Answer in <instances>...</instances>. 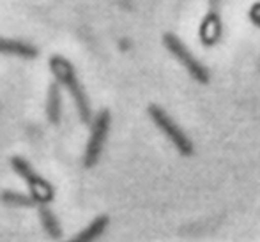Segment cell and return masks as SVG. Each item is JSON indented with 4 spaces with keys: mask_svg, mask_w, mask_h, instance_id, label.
I'll return each instance as SVG.
<instances>
[{
    "mask_svg": "<svg viewBox=\"0 0 260 242\" xmlns=\"http://www.w3.org/2000/svg\"><path fill=\"white\" fill-rule=\"evenodd\" d=\"M50 69H52L58 85H62L69 92V96H71L73 102L76 106L80 120L83 124L92 122V108H90L89 96H87L82 82L78 80L75 65L62 55H52L50 57Z\"/></svg>",
    "mask_w": 260,
    "mask_h": 242,
    "instance_id": "1",
    "label": "cell"
},
{
    "mask_svg": "<svg viewBox=\"0 0 260 242\" xmlns=\"http://www.w3.org/2000/svg\"><path fill=\"white\" fill-rule=\"evenodd\" d=\"M11 168H13V170L16 171V175H20L25 181V184L30 188V193L28 194L34 196L38 205H46L48 201L53 200V196H55L53 186L50 184L45 177H41L27 159H23V157H20V156H13L11 157Z\"/></svg>",
    "mask_w": 260,
    "mask_h": 242,
    "instance_id": "2",
    "label": "cell"
},
{
    "mask_svg": "<svg viewBox=\"0 0 260 242\" xmlns=\"http://www.w3.org/2000/svg\"><path fill=\"white\" fill-rule=\"evenodd\" d=\"M110 124H112V115L108 110H101L96 117H92L90 122V134L85 145V154H83V166L92 168L98 164L101 154H103L106 138H108Z\"/></svg>",
    "mask_w": 260,
    "mask_h": 242,
    "instance_id": "3",
    "label": "cell"
},
{
    "mask_svg": "<svg viewBox=\"0 0 260 242\" xmlns=\"http://www.w3.org/2000/svg\"><path fill=\"white\" fill-rule=\"evenodd\" d=\"M149 117L152 119V122L159 127V131L174 144L175 149L182 154V156H191L193 154V145L189 142V138L184 134V131L172 120V117L165 112L163 108H159L157 105H151L147 108Z\"/></svg>",
    "mask_w": 260,
    "mask_h": 242,
    "instance_id": "4",
    "label": "cell"
},
{
    "mask_svg": "<svg viewBox=\"0 0 260 242\" xmlns=\"http://www.w3.org/2000/svg\"><path fill=\"white\" fill-rule=\"evenodd\" d=\"M163 43L167 46V50L181 62L182 65L186 67V71L191 75L193 80H197L199 83H207L209 82V73L207 69L193 57V53L184 46V43L174 34H165L163 36Z\"/></svg>",
    "mask_w": 260,
    "mask_h": 242,
    "instance_id": "5",
    "label": "cell"
},
{
    "mask_svg": "<svg viewBox=\"0 0 260 242\" xmlns=\"http://www.w3.org/2000/svg\"><path fill=\"white\" fill-rule=\"evenodd\" d=\"M0 53L13 55V57H21V58H36L39 51L36 46L28 45V43H25V41L0 38Z\"/></svg>",
    "mask_w": 260,
    "mask_h": 242,
    "instance_id": "6",
    "label": "cell"
},
{
    "mask_svg": "<svg viewBox=\"0 0 260 242\" xmlns=\"http://www.w3.org/2000/svg\"><path fill=\"white\" fill-rule=\"evenodd\" d=\"M108 225H110V218H108V216H105V214L103 216H98L94 221H90L89 226H85L82 232L76 233L73 239H69V240H66V242H96L106 232Z\"/></svg>",
    "mask_w": 260,
    "mask_h": 242,
    "instance_id": "7",
    "label": "cell"
},
{
    "mask_svg": "<svg viewBox=\"0 0 260 242\" xmlns=\"http://www.w3.org/2000/svg\"><path fill=\"white\" fill-rule=\"evenodd\" d=\"M46 117L53 126H58L62 119V94L60 85L57 82L52 83L48 89V96H46Z\"/></svg>",
    "mask_w": 260,
    "mask_h": 242,
    "instance_id": "8",
    "label": "cell"
},
{
    "mask_svg": "<svg viewBox=\"0 0 260 242\" xmlns=\"http://www.w3.org/2000/svg\"><path fill=\"white\" fill-rule=\"evenodd\" d=\"M39 211V219H41V225L45 233L53 240H58L62 237V226L58 223V218L55 216V212L46 205H39L38 207Z\"/></svg>",
    "mask_w": 260,
    "mask_h": 242,
    "instance_id": "9",
    "label": "cell"
},
{
    "mask_svg": "<svg viewBox=\"0 0 260 242\" xmlns=\"http://www.w3.org/2000/svg\"><path fill=\"white\" fill-rule=\"evenodd\" d=\"M0 201L9 207H39L32 194L13 191V189H6L0 193Z\"/></svg>",
    "mask_w": 260,
    "mask_h": 242,
    "instance_id": "10",
    "label": "cell"
}]
</instances>
